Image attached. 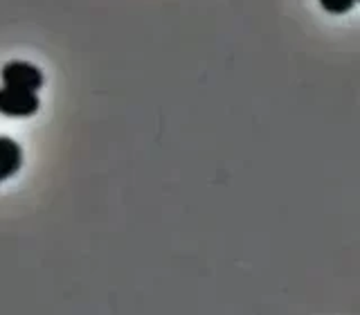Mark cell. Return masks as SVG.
<instances>
[{
  "mask_svg": "<svg viewBox=\"0 0 360 315\" xmlns=\"http://www.w3.org/2000/svg\"><path fill=\"white\" fill-rule=\"evenodd\" d=\"M41 101L34 90L3 86L0 88V112L5 117H32L39 110Z\"/></svg>",
  "mask_w": 360,
  "mask_h": 315,
  "instance_id": "obj_1",
  "label": "cell"
},
{
  "mask_svg": "<svg viewBox=\"0 0 360 315\" xmlns=\"http://www.w3.org/2000/svg\"><path fill=\"white\" fill-rule=\"evenodd\" d=\"M3 84L5 86H16V88H25L39 93V88L43 86V72L37 65H32L27 61H9L5 63L3 72Z\"/></svg>",
  "mask_w": 360,
  "mask_h": 315,
  "instance_id": "obj_2",
  "label": "cell"
},
{
  "mask_svg": "<svg viewBox=\"0 0 360 315\" xmlns=\"http://www.w3.org/2000/svg\"><path fill=\"white\" fill-rule=\"evenodd\" d=\"M22 167V149L16 140L0 138V183L18 174Z\"/></svg>",
  "mask_w": 360,
  "mask_h": 315,
  "instance_id": "obj_3",
  "label": "cell"
},
{
  "mask_svg": "<svg viewBox=\"0 0 360 315\" xmlns=\"http://www.w3.org/2000/svg\"><path fill=\"white\" fill-rule=\"evenodd\" d=\"M318 3L324 11L338 16V14H347V11H352L358 0H318Z\"/></svg>",
  "mask_w": 360,
  "mask_h": 315,
  "instance_id": "obj_4",
  "label": "cell"
}]
</instances>
